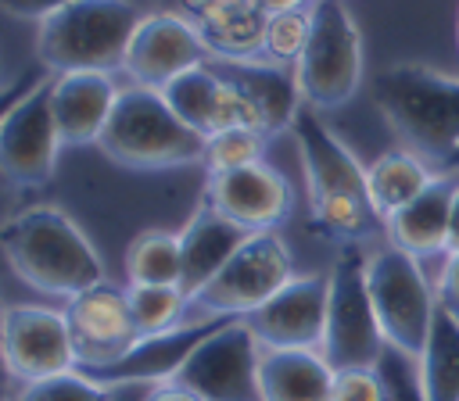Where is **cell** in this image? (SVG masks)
Listing matches in <instances>:
<instances>
[{
    "label": "cell",
    "instance_id": "obj_29",
    "mask_svg": "<svg viewBox=\"0 0 459 401\" xmlns=\"http://www.w3.org/2000/svg\"><path fill=\"white\" fill-rule=\"evenodd\" d=\"M312 36V7H294V11H276L265 21V39H262V61L294 68L298 57L305 54Z\"/></svg>",
    "mask_w": 459,
    "mask_h": 401
},
{
    "label": "cell",
    "instance_id": "obj_4",
    "mask_svg": "<svg viewBox=\"0 0 459 401\" xmlns=\"http://www.w3.org/2000/svg\"><path fill=\"white\" fill-rule=\"evenodd\" d=\"M147 14L136 0H68L36 21V54L50 75L122 72Z\"/></svg>",
    "mask_w": 459,
    "mask_h": 401
},
{
    "label": "cell",
    "instance_id": "obj_25",
    "mask_svg": "<svg viewBox=\"0 0 459 401\" xmlns=\"http://www.w3.org/2000/svg\"><path fill=\"white\" fill-rule=\"evenodd\" d=\"M434 168L427 158H420L416 150L409 147H391L384 150L369 168H366V179H369V197H373V208L377 215L387 222L398 208H405L416 193H423L430 183H434Z\"/></svg>",
    "mask_w": 459,
    "mask_h": 401
},
{
    "label": "cell",
    "instance_id": "obj_1",
    "mask_svg": "<svg viewBox=\"0 0 459 401\" xmlns=\"http://www.w3.org/2000/svg\"><path fill=\"white\" fill-rule=\"evenodd\" d=\"M305 190H308V218L312 229L341 247L366 243L377 229H384V218L373 208L369 179L359 158L326 129L316 107H301L290 125Z\"/></svg>",
    "mask_w": 459,
    "mask_h": 401
},
{
    "label": "cell",
    "instance_id": "obj_10",
    "mask_svg": "<svg viewBox=\"0 0 459 401\" xmlns=\"http://www.w3.org/2000/svg\"><path fill=\"white\" fill-rule=\"evenodd\" d=\"M258 362L262 347L247 322L226 319L190 351L172 383L197 401H262Z\"/></svg>",
    "mask_w": 459,
    "mask_h": 401
},
{
    "label": "cell",
    "instance_id": "obj_38",
    "mask_svg": "<svg viewBox=\"0 0 459 401\" xmlns=\"http://www.w3.org/2000/svg\"><path fill=\"white\" fill-rule=\"evenodd\" d=\"M448 251H459V190L452 197V218H448Z\"/></svg>",
    "mask_w": 459,
    "mask_h": 401
},
{
    "label": "cell",
    "instance_id": "obj_15",
    "mask_svg": "<svg viewBox=\"0 0 459 401\" xmlns=\"http://www.w3.org/2000/svg\"><path fill=\"white\" fill-rule=\"evenodd\" d=\"M326 272L294 276L262 308L244 315L262 351H319L326 326Z\"/></svg>",
    "mask_w": 459,
    "mask_h": 401
},
{
    "label": "cell",
    "instance_id": "obj_16",
    "mask_svg": "<svg viewBox=\"0 0 459 401\" xmlns=\"http://www.w3.org/2000/svg\"><path fill=\"white\" fill-rule=\"evenodd\" d=\"M201 200H208L215 211H222L247 233H269L290 211V186L283 172L262 158L244 168L208 172Z\"/></svg>",
    "mask_w": 459,
    "mask_h": 401
},
{
    "label": "cell",
    "instance_id": "obj_14",
    "mask_svg": "<svg viewBox=\"0 0 459 401\" xmlns=\"http://www.w3.org/2000/svg\"><path fill=\"white\" fill-rule=\"evenodd\" d=\"M212 61V50L197 25L176 11H154L140 21L122 72L129 75L133 86H151L165 90L172 79H179L190 68H201Z\"/></svg>",
    "mask_w": 459,
    "mask_h": 401
},
{
    "label": "cell",
    "instance_id": "obj_20",
    "mask_svg": "<svg viewBox=\"0 0 459 401\" xmlns=\"http://www.w3.org/2000/svg\"><path fill=\"white\" fill-rule=\"evenodd\" d=\"M161 97L169 100V107L201 136H212V132H222V129H233V125H255V115L251 107L244 104V97L222 79V72L208 61L201 68H190L183 72L179 79H172ZM262 132V129H258Z\"/></svg>",
    "mask_w": 459,
    "mask_h": 401
},
{
    "label": "cell",
    "instance_id": "obj_18",
    "mask_svg": "<svg viewBox=\"0 0 459 401\" xmlns=\"http://www.w3.org/2000/svg\"><path fill=\"white\" fill-rule=\"evenodd\" d=\"M122 86L111 72H61L50 82V111L65 147L100 143Z\"/></svg>",
    "mask_w": 459,
    "mask_h": 401
},
{
    "label": "cell",
    "instance_id": "obj_8",
    "mask_svg": "<svg viewBox=\"0 0 459 401\" xmlns=\"http://www.w3.org/2000/svg\"><path fill=\"white\" fill-rule=\"evenodd\" d=\"M366 72L362 32L344 0L312 4V36L294 64L301 100L316 111H333L359 93Z\"/></svg>",
    "mask_w": 459,
    "mask_h": 401
},
{
    "label": "cell",
    "instance_id": "obj_12",
    "mask_svg": "<svg viewBox=\"0 0 459 401\" xmlns=\"http://www.w3.org/2000/svg\"><path fill=\"white\" fill-rule=\"evenodd\" d=\"M4 365L14 383H36L79 369L68 319L43 304H7L0 319Z\"/></svg>",
    "mask_w": 459,
    "mask_h": 401
},
{
    "label": "cell",
    "instance_id": "obj_22",
    "mask_svg": "<svg viewBox=\"0 0 459 401\" xmlns=\"http://www.w3.org/2000/svg\"><path fill=\"white\" fill-rule=\"evenodd\" d=\"M247 236L251 233L244 226H237L233 218L215 211L208 200H197L194 215L179 229V254H183V283L179 286H183V294L194 297L201 286H208Z\"/></svg>",
    "mask_w": 459,
    "mask_h": 401
},
{
    "label": "cell",
    "instance_id": "obj_5",
    "mask_svg": "<svg viewBox=\"0 0 459 401\" xmlns=\"http://www.w3.org/2000/svg\"><path fill=\"white\" fill-rule=\"evenodd\" d=\"M122 168H179L204 161V136L194 132L151 86H122L111 122L97 143Z\"/></svg>",
    "mask_w": 459,
    "mask_h": 401
},
{
    "label": "cell",
    "instance_id": "obj_30",
    "mask_svg": "<svg viewBox=\"0 0 459 401\" xmlns=\"http://www.w3.org/2000/svg\"><path fill=\"white\" fill-rule=\"evenodd\" d=\"M269 136L251 129V125H233L222 132L204 136V172H230V168H244L265 158Z\"/></svg>",
    "mask_w": 459,
    "mask_h": 401
},
{
    "label": "cell",
    "instance_id": "obj_33",
    "mask_svg": "<svg viewBox=\"0 0 459 401\" xmlns=\"http://www.w3.org/2000/svg\"><path fill=\"white\" fill-rule=\"evenodd\" d=\"M434 290H437V304L459 319V251L445 254V265L434 279Z\"/></svg>",
    "mask_w": 459,
    "mask_h": 401
},
{
    "label": "cell",
    "instance_id": "obj_9",
    "mask_svg": "<svg viewBox=\"0 0 459 401\" xmlns=\"http://www.w3.org/2000/svg\"><path fill=\"white\" fill-rule=\"evenodd\" d=\"M294 279L290 251L276 229L251 233L237 254L219 269V276L190 297L186 322L194 319H244L262 308L280 286Z\"/></svg>",
    "mask_w": 459,
    "mask_h": 401
},
{
    "label": "cell",
    "instance_id": "obj_28",
    "mask_svg": "<svg viewBox=\"0 0 459 401\" xmlns=\"http://www.w3.org/2000/svg\"><path fill=\"white\" fill-rule=\"evenodd\" d=\"M129 311L140 337H154L186 322L190 297L183 286H129Z\"/></svg>",
    "mask_w": 459,
    "mask_h": 401
},
{
    "label": "cell",
    "instance_id": "obj_37",
    "mask_svg": "<svg viewBox=\"0 0 459 401\" xmlns=\"http://www.w3.org/2000/svg\"><path fill=\"white\" fill-rule=\"evenodd\" d=\"M208 4H212V0H169V11H176V14H183V18L194 21Z\"/></svg>",
    "mask_w": 459,
    "mask_h": 401
},
{
    "label": "cell",
    "instance_id": "obj_31",
    "mask_svg": "<svg viewBox=\"0 0 459 401\" xmlns=\"http://www.w3.org/2000/svg\"><path fill=\"white\" fill-rule=\"evenodd\" d=\"M108 397H111V387L90 380L82 369H72L36 383H18V394L11 401H108Z\"/></svg>",
    "mask_w": 459,
    "mask_h": 401
},
{
    "label": "cell",
    "instance_id": "obj_26",
    "mask_svg": "<svg viewBox=\"0 0 459 401\" xmlns=\"http://www.w3.org/2000/svg\"><path fill=\"white\" fill-rule=\"evenodd\" d=\"M412 369L420 401H459V319L441 304Z\"/></svg>",
    "mask_w": 459,
    "mask_h": 401
},
{
    "label": "cell",
    "instance_id": "obj_6",
    "mask_svg": "<svg viewBox=\"0 0 459 401\" xmlns=\"http://www.w3.org/2000/svg\"><path fill=\"white\" fill-rule=\"evenodd\" d=\"M366 286L387 347L405 362H416L437 315V290L427 279L423 261L384 243L366 258Z\"/></svg>",
    "mask_w": 459,
    "mask_h": 401
},
{
    "label": "cell",
    "instance_id": "obj_23",
    "mask_svg": "<svg viewBox=\"0 0 459 401\" xmlns=\"http://www.w3.org/2000/svg\"><path fill=\"white\" fill-rule=\"evenodd\" d=\"M269 11L258 0H212L197 18V32L204 36L215 61H251L262 57Z\"/></svg>",
    "mask_w": 459,
    "mask_h": 401
},
{
    "label": "cell",
    "instance_id": "obj_21",
    "mask_svg": "<svg viewBox=\"0 0 459 401\" xmlns=\"http://www.w3.org/2000/svg\"><path fill=\"white\" fill-rule=\"evenodd\" d=\"M459 190V175L437 172L434 183L416 193L405 208H398L387 222V243L402 247L412 258H437L448 254V218H452V197Z\"/></svg>",
    "mask_w": 459,
    "mask_h": 401
},
{
    "label": "cell",
    "instance_id": "obj_27",
    "mask_svg": "<svg viewBox=\"0 0 459 401\" xmlns=\"http://www.w3.org/2000/svg\"><path fill=\"white\" fill-rule=\"evenodd\" d=\"M179 283H183L179 233L147 229L133 236L126 251V286H179Z\"/></svg>",
    "mask_w": 459,
    "mask_h": 401
},
{
    "label": "cell",
    "instance_id": "obj_39",
    "mask_svg": "<svg viewBox=\"0 0 459 401\" xmlns=\"http://www.w3.org/2000/svg\"><path fill=\"white\" fill-rule=\"evenodd\" d=\"M269 14H276V11H294V7H308V0H258Z\"/></svg>",
    "mask_w": 459,
    "mask_h": 401
},
{
    "label": "cell",
    "instance_id": "obj_24",
    "mask_svg": "<svg viewBox=\"0 0 459 401\" xmlns=\"http://www.w3.org/2000/svg\"><path fill=\"white\" fill-rule=\"evenodd\" d=\"M337 369L319 351H262V401H333Z\"/></svg>",
    "mask_w": 459,
    "mask_h": 401
},
{
    "label": "cell",
    "instance_id": "obj_13",
    "mask_svg": "<svg viewBox=\"0 0 459 401\" xmlns=\"http://www.w3.org/2000/svg\"><path fill=\"white\" fill-rule=\"evenodd\" d=\"M61 311L68 319L79 369L111 365L140 340L129 311V286H115L111 279H100L97 286L68 297Z\"/></svg>",
    "mask_w": 459,
    "mask_h": 401
},
{
    "label": "cell",
    "instance_id": "obj_36",
    "mask_svg": "<svg viewBox=\"0 0 459 401\" xmlns=\"http://www.w3.org/2000/svg\"><path fill=\"white\" fill-rule=\"evenodd\" d=\"M147 390H151V387L122 383V387H111V397H108V401H147Z\"/></svg>",
    "mask_w": 459,
    "mask_h": 401
},
{
    "label": "cell",
    "instance_id": "obj_40",
    "mask_svg": "<svg viewBox=\"0 0 459 401\" xmlns=\"http://www.w3.org/2000/svg\"><path fill=\"white\" fill-rule=\"evenodd\" d=\"M455 36H459V21H455Z\"/></svg>",
    "mask_w": 459,
    "mask_h": 401
},
{
    "label": "cell",
    "instance_id": "obj_17",
    "mask_svg": "<svg viewBox=\"0 0 459 401\" xmlns=\"http://www.w3.org/2000/svg\"><path fill=\"white\" fill-rule=\"evenodd\" d=\"M226 319H194L183 322L176 329L154 333V337H140L118 362L111 365H97V369H82L90 380L104 383V387H122V383H140V387H158V383H172L176 372L183 369V362L190 358V351Z\"/></svg>",
    "mask_w": 459,
    "mask_h": 401
},
{
    "label": "cell",
    "instance_id": "obj_32",
    "mask_svg": "<svg viewBox=\"0 0 459 401\" xmlns=\"http://www.w3.org/2000/svg\"><path fill=\"white\" fill-rule=\"evenodd\" d=\"M333 401H394V383L380 365L369 369H341L333 380Z\"/></svg>",
    "mask_w": 459,
    "mask_h": 401
},
{
    "label": "cell",
    "instance_id": "obj_7",
    "mask_svg": "<svg viewBox=\"0 0 459 401\" xmlns=\"http://www.w3.org/2000/svg\"><path fill=\"white\" fill-rule=\"evenodd\" d=\"M366 251L362 243H348L341 247V254L333 258L326 279H330V294H326V326H323V344L319 354L341 372V369H369L380 365L384 354L391 351L373 301H369V286H366Z\"/></svg>",
    "mask_w": 459,
    "mask_h": 401
},
{
    "label": "cell",
    "instance_id": "obj_2",
    "mask_svg": "<svg viewBox=\"0 0 459 401\" xmlns=\"http://www.w3.org/2000/svg\"><path fill=\"white\" fill-rule=\"evenodd\" d=\"M0 243L14 276L47 297L68 301L104 279L97 247L75 226V218L54 204H32L11 215Z\"/></svg>",
    "mask_w": 459,
    "mask_h": 401
},
{
    "label": "cell",
    "instance_id": "obj_35",
    "mask_svg": "<svg viewBox=\"0 0 459 401\" xmlns=\"http://www.w3.org/2000/svg\"><path fill=\"white\" fill-rule=\"evenodd\" d=\"M147 401H197V397L190 390L176 387V383H158V387L147 390Z\"/></svg>",
    "mask_w": 459,
    "mask_h": 401
},
{
    "label": "cell",
    "instance_id": "obj_11",
    "mask_svg": "<svg viewBox=\"0 0 459 401\" xmlns=\"http://www.w3.org/2000/svg\"><path fill=\"white\" fill-rule=\"evenodd\" d=\"M54 75H39L0 118V172L11 186H47L57 172L61 136L50 111Z\"/></svg>",
    "mask_w": 459,
    "mask_h": 401
},
{
    "label": "cell",
    "instance_id": "obj_19",
    "mask_svg": "<svg viewBox=\"0 0 459 401\" xmlns=\"http://www.w3.org/2000/svg\"><path fill=\"white\" fill-rule=\"evenodd\" d=\"M212 64L244 97V104L255 115V125L269 140L287 132L294 125L298 111L305 107L294 68H283V64H273V61H262V57H251V61H215L212 57Z\"/></svg>",
    "mask_w": 459,
    "mask_h": 401
},
{
    "label": "cell",
    "instance_id": "obj_34",
    "mask_svg": "<svg viewBox=\"0 0 459 401\" xmlns=\"http://www.w3.org/2000/svg\"><path fill=\"white\" fill-rule=\"evenodd\" d=\"M61 4H68V0H4V11L14 18H36L39 21L50 11H57Z\"/></svg>",
    "mask_w": 459,
    "mask_h": 401
},
{
    "label": "cell",
    "instance_id": "obj_3",
    "mask_svg": "<svg viewBox=\"0 0 459 401\" xmlns=\"http://www.w3.org/2000/svg\"><path fill=\"white\" fill-rule=\"evenodd\" d=\"M373 100L398 147L427 161H459V75L427 64H387L373 75Z\"/></svg>",
    "mask_w": 459,
    "mask_h": 401
}]
</instances>
